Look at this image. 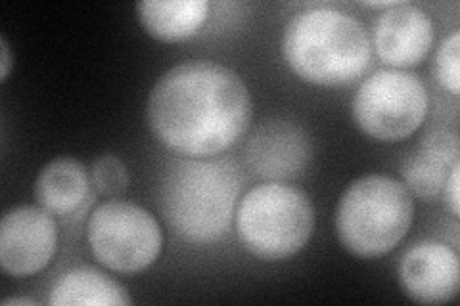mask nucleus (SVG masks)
I'll use <instances>...</instances> for the list:
<instances>
[{"label": "nucleus", "mask_w": 460, "mask_h": 306, "mask_svg": "<svg viewBox=\"0 0 460 306\" xmlns=\"http://www.w3.org/2000/svg\"><path fill=\"white\" fill-rule=\"evenodd\" d=\"M428 94L419 77L401 69L370 75L353 98V118L363 133L378 142H399L424 123Z\"/></svg>", "instance_id": "obj_7"}, {"label": "nucleus", "mask_w": 460, "mask_h": 306, "mask_svg": "<svg viewBox=\"0 0 460 306\" xmlns=\"http://www.w3.org/2000/svg\"><path fill=\"white\" fill-rule=\"evenodd\" d=\"M242 179L233 159L189 157L171 163L160 186L167 224L189 243L219 241L233 224Z\"/></svg>", "instance_id": "obj_2"}, {"label": "nucleus", "mask_w": 460, "mask_h": 306, "mask_svg": "<svg viewBox=\"0 0 460 306\" xmlns=\"http://www.w3.org/2000/svg\"><path fill=\"white\" fill-rule=\"evenodd\" d=\"M96 260L118 274H138L162 253L164 234L154 214L128 201H106L86 226Z\"/></svg>", "instance_id": "obj_6"}, {"label": "nucleus", "mask_w": 460, "mask_h": 306, "mask_svg": "<svg viewBox=\"0 0 460 306\" xmlns=\"http://www.w3.org/2000/svg\"><path fill=\"white\" fill-rule=\"evenodd\" d=\"M313 155L304 127L292 121H267L250 136L246 157L252 170L265 180L286 182L304 174Z\"/></svg>", "instance_id": "obj_9"}, {"label": "nucleus", "mask_w": 460, "mask_h": 306, "mask_svg": "<svg viewBox=\"0 0 460 306\" xmlns=\"http://www.w3.org/2000/svg\"><path fill=\"white\" fill-rule=\"evenodd\" d=\"M286 64L307 83L343 86L357 81L370 64L367 29L338 8H309L288 22L282 37Z\"/></svg>", "instance_id": "obj_3"}, {"label": "nucleus", "mask_w": 460, "mask_h": 306, "mask_svg": "<svg viewBox=\"0 0 460 306\" xmlns=\"http://www.w3.org/2000/svg\"><path fill=\"white\" fill-rule=\"evenodd\" d=\"M458 170H460V162L453 165V169H451V172H449V177H447V180H445V186H443V189H445V197H447V203H449V207H451V211H453V214H455V216H458V213H460Z\"/></svg>", "instance_id": "obj_18"}, {"label": "nucleus", "mask_w": 460, "mask_h": 306, "mask_svg": "<svg viewBox=\"0 0 460 306\" xmlns=\"http://www.w3.org/2000/svg\"><path fill=\"white\" fill-rule=\"evenodd\" d=\"M412 216V197L405 184L384 174H367L341 196L336 228L351 255L374 258L395 249L411 230Z\"/></svg>", "instance_id": "obj_4"}, {"label": "nucleus", "mask_w": 460, "mask_h": 306, "mask_svg": "<svg viewBox=\"0 0 460 306\" xmlns=\"http://www.w3.org/2000/svg\"><path fill=\"white\" fill-rule=\"evenodd\" d=\"M91 194L86 167L74 157H58L42 167L35 182V197L50 214L77 213Z\"/></svg>", "instance_id": "obj_13"}, {"label": "nucleus", "mask_w": 460, "mask_h": 306, "mask_svg": "<svg viewBox=\"0 0 460 306\" xmlns=\"http://www.w3.org/2000/svg\"><path fill=\"white\" fill-rule=\"evenodd\" d=\"M460 144L451 130L428 133L419 152L402 163V180L411 194L420 199H434L445 186L455 163H458Z\"/></svg>", "instance_id": "obj_12"}, {"label": "nucleus", "mask_w": 460, "mask_h": 306, "mask_svg": "<svg viewBox=\"0 0 460 306\" xmlns=\"http://www.w3.org/2000/svg\"><path fill=\"white\" fill-rule=\"evenodd\" d=\"M434 45V23L412 4L397 3L385 10L374 27V48L382 60L397 69L424 62Z\"/></svg>", "instance_id": "obj_11"}, {"label": "nucleus", "mask_w": 460, "mask_h": 306, "mask_svg": "<svg viewBox=\"0 0 460 306\" xmlns=\"http://www.w3.org/2000/svg\"><path fill=\"white\" fill-rule=\"evenodd\" d=\"M146 113L165 148L184 157H213L246 135L253 106L248 86L233 69L186 62L155 83Z\"/></svg>", "instance_id": "obj_1"}, {"label": "nucleus", "mask_w": 460, "mask_h": 306, "mask_svg": "<svg viewBox=\"0 0 460 306\" xmlns=\"http://www.w3.org/2000/svg\"><path fill=\"white\" fill-rule=\"evenodd\" d=\"M56 245L58 228L47 209L13 207L0 221V267L13 278L47 268Z\"/></svg>", "instance_id": "obj_8"}, {"label": "nucleus", "mask_w": 460, "mask_h": 306, "mask_svg": "<svg viewBox=\"0 0 460 306\" xmlns=\"http://www.w3.org/2000/svg\"><path fill=\"white\" fill-rule=\"evenodd\" d=\"M0 52H3V62H0V66H3V71H0V81H6L8 79V73L12 69V54H10V47L4 37H0Z\"/></svg>", "instance_id": "obj_19"}, {"label": "nucleus", "mask_w": 460, "mask_h": 306, "mask_svg": "<svg viewBox=\"0 0 460 306\" xmlns=\"http://www.w3.org/2000/svg\"><path fill=\"white\" fill-rule=\"evenodd\" d=\"M399 282L405 295L420 304H445L458 295V255L441 241H420L402 255Z\"/></svg>", "instance_id": "obj_10"}, {"label": "nucleus", "mask_w": 460, "mask_h": 306, "mask_svg": "<svg viewBox=\"0 0 460 306\" xmlns=\"http://www.w3.org/2000/svg\"><path fill=\"white\" fill-rule=\"evenodd\" d=\"M460 33L455 31L449 39L441 42L436 56V77L445 91L451 94L460 92Z\"/></svg>", "instance_id": "obj_17"}, {"label": "nucleus", "mask_w": 460, "mask_h": 306, "mask_svg": "<svg viewBox=\"0 0 460 306\" xmlns=\"http://www.w3.org/2000/svg\"><path fill=\"white\" fill-rule=\"evenodd\" d=\"M146 31L164 42H181L194 37L204 27L208 0H144L137 6Z\"/></svg>", "instance_id": "obj_14"}, {"label": "nucleus", "mask_w": 460, "mask_h": 306, "mask_svg": "<svg viewBox=\"0 0 460 306\" xmlns=\"http://www.w3.org/2000/svg\"><path fill=\"white\" fill-rule=\"evenodd\" d=\"M3 304H4V306H16V304L35 306V304H39V302H37V301H33V299H27V297H12V299H6Z\"/></svg>", "instance_id": "obj_20"}, {"label": "nucleus", "mask_w": 460, "mask_h": 306, "mask_svg": "<svg viewBox=\"0 0 460 306\" xmlns=\"http://www.w3.org/2000/svg\"><path fill=\"white\" fill-rule=\"evenodd\" d=\"M52 306H128L133 299L104 272L81 267L66 272L50 291Z\"/></svg>", "instance_id": "obj_15"}, {"label": "nucleus", "mask_w": 460, "mask_h": 306, "mask_svg": "<svg viewBox=\"0 0 460 306\" xmlns=\"http://www.w3.org/2000/svg\"><path fill=\"white\" fill-rule=\"evenodd\" d=\"M93 182L100 194L119 196L128 186L127 167L115 155H102L93 165Z\"/></svg>", "instance_id": "obj_16"}, {"label": "nucleus", "mask_w": 460, "mask_h": 306, "mask_svg": "<svg viewBox=\"0 0 460 306\" xmlns=\"http://www.w3.org/2000/svg\"><path fill=\"white\" fill-rule=\"evenodd\" d=\"M313 230V201L292 184L255 186L236 209L240 241L263 260H282L299 253L311 240Z\"/></svg>", "instance_id": "obj_5"}]
</instances>
